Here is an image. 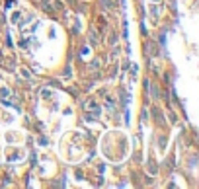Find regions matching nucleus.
Returning <instances> with one entry per match:
<instances>
[{
  "label": "nucleus",
  "mask_w": 199,
  "mask_h": 189,
  "mask_svg": "<svg viewBox=\"0 0 199 189\" xmlns=\"http://www.w3.org/2000/svg\"><path fill=\"white\" fill-rule=\"evenodd\" d=\"M90 35H92V41H100V39H98V33L94 31V29H92V31H90Z\"/></svg>",
  "instance_id": "1"
}]
</instances>
